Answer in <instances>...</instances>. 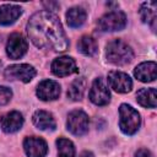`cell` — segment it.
I'll use <instances>...</instances> for the list:
<instances>
[{"label":"cell","instance_id":"6da1fadb","mask_svg":"<svg viewBox=\"0 0 157 157\" xmlns=\"http://www.w3.org/2000/svg\"><path fill=\"white\" fill-rule=\"evenodd\" d=\"M27 32L32 43L40 49L64 52L69 47V39L63 29L59 17L48 11H38L31 16Z\"/></svg>","mask_w":157,"mask_h":157},{"label":"cell","instance_id":"7a4b0ae2","mask_svg":"<svg viewBox=\"0 0 157 157\" xmlns=\"http://www.w3.org/2000/svg\"><path fill=\"white\" fill-rule=\"evenodd\" d=\"M107 60L114 65H126L134 58V52L121 39H113L107 44L105 48Z\"/></svg>","mask_w":157,"mask_h":157},{"label":"cell","instance_id":"3957f363","mask_svg":"<svg viewBox=\"0 0 157 157\" xmlns=\"http://www.w3.org/2000/svg\"><path fill=\"white\" fill-rule=\"evenodd\" d=\"M119 128L125 135H134L140 125H141V118L136 109H134L131 105L123 103L119 107Z\"/></svg>","mask_w":157,"mask_h":157},{"label":"cell","instance_id":"277c9868","mask_svg":"<svg viewBox=\"0 0 157 157\" xmlns=\"http://www.w3.org/2000/svg\"><path fill=\"white\" fill-rule=\"evenodd\" d=\"M97 26L102 32L121 31L126 26V16L123 11H119V10L109 11L108 13L103 15L98 20Z\"/></svg>","mask_w":157,"mask_h":157},{"label":"cell","instance_id":"5b68a950","mask_svg":"<svg viewBox=\"0 0 157 157\" xmlns=\"http://www.w3.org/2000/svg\"><path fill=\"white\" fill-rule=\"evenodd\" d=\"M88 115L80 109L72 110L69 115H67V120H66V126L67 130L76 135V136H82L88 131Z\"/></svg>","mask_w":157,"mask_h":157},{"label":"cell","instance_id":"8992f818","mask_svg":"<svg viewBox=\"0 0 157 157\" xmlns=\"http://www.w3.org/2000/svg\"><path fill=\"white\" fill-rule=\"evenodd\" d=\"M36 69L28 64H17V65H10L5 69L4 76L5 78L10 81H22V82H29L36 76Z\"/></svg>","mask_w":157,"mask_h":157},{"label":"cell","instance_id":"52a82bcc","mask_svg":"<svg viewBox=\"0 0 157 157\" xmlns=\"http://www.w3.org/2000/svg\"><path fill=\"white\" fill-rule=\"evenodd\" d=\"M90 101L96 105H105L110 102V92L102 77H98L93 81L90 90Z\"/></svg>","mask_w":157,"mask_h":157},{"label":"cell","instance_id":"ba28073f","mask_svg":"<svg viewBox=\"0 0 157 157\" xmlns=\"http://www.w3.org/2000/svg\"><path fill=\"white\" fill-rule=\"evenodd\" d=\"M27 49H28V44L22 34L12 33L9 37V40L6 43V54L10 59L16 60L22 58L27 53Z\"/></svg>","mask_w":157,"mask_h":157},{"label":"cell","instance_id":"9c48e42d","mask_svg":"<svg viewBox=\"0 0 157 157\" xmlns=\"http://www.w3.org/2000/svg\"><path fill=\"white\" fill-rule=\"evenodd\" d=\"M108 83L110 88L119 93H128L132 88V81L130 76L121 71H110L108 74Z\"/></svg>","mask_w":157,"mask_h":157},{"label":"cell","instance_id":"30bf717a","mask_svg":"<svg viewBox=\"0 0 157 157\" xmlns=\"http://www.w3.org/2000/svg\"><path fill=\"white\" fill-rule=\"evenodd\" d=\"M77 71L78 70H77L76 63L70 56H65V55L59 56V58L54 59L52 63V72L55 76L65 77V76H69V75L75 74Z\"/></svg>","mask_w":157,"mask_h":157},{"label":"cell","instance_id":"8fae6325","mask_svg":"<svg viewBox=\"0 0 157 157\" xmlns=\"http://www.w3.org/2000/svg\"><path fill=\"white\" fill-rule=\"evenodd\" d=\"M23 150L27 157H45L48 145L42 137L28 136L23 141Z\"/></svg>","mask_w":157,"mask_h":157},{"label":"cell","instance_id":"7c38bea8","mask_svg":"<svg viewBox=\"0 0 157 157\" xmlns=\"http://www.w3.org/2000/svg\"><path fill=\"white\" fill-rule=\"evenodd\" d=\"M60 96V85L54 80H44L37 87V97L42 101H54Z\"/></svg>","mask_w":157,"mask_h":157},{"label":"cell","instance_id":"4fadbf2b","mask_svg":"<svg viewBox=\"0 0 157 157\" xmlns=\"http://www.w3.org/2000/svg\"><path fill=\"white\" fill-rule=\"evenodd\" d=\"M134 75L141 82H152L157 77V65L155 61L141 63L135 67Z\"/></svg>","mask_w":157,"mask_h":157},{"label":"cell","instance_id":"5bb4252c","mask_svg":"<svg viewBox=\"0 0 157 157\" xmlns=\"http://www.w3.org/2000/svg\"><path fill=\"white\" fill-rule=\"evenodd\" d=\"M22 125H23V117L20 112L12 110L6 113L1 118V129L7 134L16 132L22 128Z\"/></svg>","mask_w":157,"mask_h":157},{"label":"cell","instance_id":"9a60e30c","mask_svg":"<svg viewBox=\"0 0 157 157\" xmlns=\"http://www.w3.org/2000/svg\"><path fill=\"white\" fill-rule=\"evenodd\" d=\"M32 120L34 126L39 130L48 131V130H54L56 128V123L53 114L47 110H36L32 117Z\"/></svg>","mask_w":157,"mask_h":157},{"label":"cell","instance_id":"2e32d148","mask_svg":"<svg viewBox=\"0 0 157 157\" xmlns=\"http://www.w3.org/2000/svg\"><path fill=\"white\" fill-rule=\"evenodd\" d=\"M22 13V9L17 5L5 4L0 6V25L9 26L12 25Z\"/></svg>","mask_w":157,"mask_h":157},{"label":"cell","instance_id":"e0dca14e","mask_svg":"<svg viewBox=\"0 0 157 157\" xmlns=\"http://www.w3.org/2000/svg\"><path fill=\"white\" fill-rule=\"evenodd\" d=\"M140 17H141L142 22L147 23L155 31L156 20H157V4L155 1L144 2L140 7Z\"/></svg>","mask_w":157,"mask_h":157},{"label":"cell","instance_id":"ac0fdd59","mask_svg":"<svg viewBox=\"0 0 157 157\" xmlns=\"http://www.w3.org/2000/svg\"><path fill=\"white\" fill-rule=\"evenodd\" d=\"M86 17H87V13H86L85 9L80 7V6H74V7L69 9L66 12V22H67L69 27H71V28L81 27L85 23Z\"/></svg>","mask_w":157,"mask_h":157},{"label":"cell","instance_id":"d6986e66","mask_svg":"<svg viewBox=\"0 0 157 157\" xmlns=\"http://www.w3.org/2000/svg\"><path fill=\"white\" fill-rule=\"evenodd\" d=\"M136 101L145 108H156L157 105V92L156 88H141L136 93Z\"/></svg>","mask_w":157,"mask_h":157},{"label":"cell","instance_id":"ffe728a7","mask_svg":"<svg viewBox=\"0 0 157 157\" xmlns=\"http://www.w3.org/2000/svg\"><path fill=\"white\" fill-rule=\"evenodd\" d=\"M77 47H78V50L86 56H92L98 52V44L96 39L91 36L81 37V39L77 43Z\"/></svg>","mask_w":157,"mask_h":157},{"label":"cell","instance_id":"44dd1931","mask_svg":"<svg viewBox=\"0 0 157 157\" xmlns=\"http://www.w3.org/2000/svg\"><path fill=\"white\" fill-rule=\"evenodd\" d=\"M86 90V80L83 77H78L74 80L67 90V97L71 101H80L83 97Z\"/></svg>","mask_w":157,"mask_h":157},{"label":"cell","instance_id":"7402d4cb","mask_svg":"<svg viewBox=\"0 0 157 157\" xmlns=\"http://www.w3.org/2000/svg\"><path fill=\"white\" fill-rule=\"evenodd\" d=\"M56 147L58 157H75V146L70 140L65 137H59L56 140Z\"/></svg>","mask_w":157,"mask_h":157},{"label":"cell","instance_id":"603a6c76","mask_svg":"<svg viewBox=\"0 0 157 157\" xmlns=\"http://www.w3.org/2000/svg\"><path fill=\"white\" fill-rule=\"evenodd\" d=\"M12 97V91L9 87L0 86V105H5L10 102Z\"/></svg>","mask_w":157,"mask_h":157},{"label":"cell","instance_id":"cb8c5ba5","mask_svg":"<svg viewBox=\"0 0 157 157\" xmlns=\"http://www.w3.org/2000/svg\"><path fill=\"white\" fill-rule=\"evenodd\" d=\"M135 157H153V155L147 148H140L136 151Z\"/></svg>","mask_w":157,"mask_h":157},{"label":"cell","instance_id":"d4e9b609","mask_svg":"<svg viewBox=\"0 0 157 157\" xmlns=\"http://www.w3.org/2000/svg\"><path fill=\"white\" fill-rule=\"evenodd\" d=\"M78 157H94V155L92 152H90V151H83Z\"/></svg>","mask_w":157,"mask_h":157},{"label":"cell","instance_id":"484cf974","mask_svg":"<svg viewBox=\"0 0 157 157\" xmlns=\"http://www.w3.org/2000/svg\"><path fill=\"white\" fill-rule=\"evenodd\" d=\"M0 67H1V61H0Z\"/></svg>","mask_w":157,"mask_h":157}]
</instances>
